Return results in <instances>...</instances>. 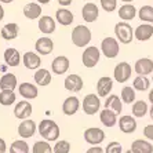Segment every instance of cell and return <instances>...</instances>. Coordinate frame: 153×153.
Listing matches in <instances>:
<instances>
[{
  "mask_svg": "<svg viewBox=\"0 0 153 153\" xmlns=\"http://www.w3.org/2000/svg\"><path fill=\"white\" fill-rule=\"evenodd\" d=\"M36 51L42 55H48V54L53 53L54 50V42L50 37H40L37 42H36Z\"/></svg>",
  "mask_w": 153,
  "mask_h": 153,
  "instance_id": "obj_18",
  "label": "cell"
},
{
  "mask_svg": "<svg viewBox=\"0 0 153 153\" xmlns=\"http://www.w3.org/2000/svg\"><path fill=\"white\" fill-rule=\"evenodd\" d=\"M36 131H37V126H36L35 121L29 120V119L28 120L21 121V124L18 126V134H19V137L24 139L33 137L36 134Z\"/></svg>",
  "mask_w": 153,
  "mask_h": 153,
  "instance_id": "obj_11",
  "label": "cell"
},
{
  "mask_svg": "<svg viewBox=\"0 0 153 153\" xmlns=\"http://www.w3.org/2000/svg\"><path fill=\"white\" fill-rule=\"evenodd\" d=\"M24 15L28 19H37L42 15V7L37 3H28L24 7Z\"/></svg>",
  "mask_w": 153,
  "mask_h": 153,
  "instance_id": "obj_29",
  "label": "cell"
},
{
  "mask_svg": "<svg viewBox=\"0 0 153 153\" xmlns=\"http://www.w3.org/2000/svg\"><path fill=\"white\" fill-rule=\"evenodd\" d=\"M105 153H123V146L119 142H116V141L109 142L108 146L105 148Z\"/></svg>",
  "mask_w": 153,
  "mask_h": 153,
  "instance_id": "obj_42",
  "label": "cell"
},
{
  "mask_svg": "<svg viewBox=\"0 0 153 153\" xmlns=\"http://www.w3.org/2000/svg\"><path fill=\"white\" fill-rule=\"evenodd\" d=\"M143 137L146 138V141H152L153 142V124H148L143 128Z\"/></svg>",
  "mask_w": 153,
  "mask_h": 153,
  "instance_id": "obj_43",
  "label": "cell"
},
{
  "mask_svg": "<svg viewBox=\"0 0 153 153\" xmlns=\"http://www.w3.org/2000/svg\"><path fill=\"white\" fill-rule=\"evenodd\" d=\"M40 4H47V3H50V0H37Z\"/></svg>",
  "mask_w": 153,
  "mask_h": 153,
  "instance_id": "obj_50",
  "label": "cell"
},
{
  "mask_svg": "<svg viewBox=\"0 0 153 153\" xmlns=\"http://www.w3.org/2000/svg\"><path fill=\"white\" fill-rule=\"evenodd\" d=\"M149 114H150V119H152V120H153V105L149 108Z\"/></svg>",
  "mask_w": 153,
  "mask_h": 153,
  "instance_id": "obj_49",
  "label": "cell"
},
{
  "mask_svg": "<svg viewBox=\"0 0 153 153\" xmlns=\"http://www.w3.org/2000/svg\"><path fill=\"white\" fill-rule=\"evenodd\" d=\"M72 43L76 47H87L90 42H91V30L85 25H77L73 30H72Z\"/></svg>",
  "mask_w": 153,
  "mask_h": 153,
  "instance_id": "obj_2",
  "label": "cell"
},
{
  "mask_svg": "<svg viewBox=\"0 0 153 153\" xmlns=\"http://www.w3.org/2000/svg\"><path fill=\"white\" fill-rule=\"evenodd\" d=\"M69 58L68 57H64V55H59V57L54 58L53 64H51V69L55 75H64L65 72L69 69Z\"/></svg>",
  "mask_w": 153,
  "mask_h": 153,
  "instance_id": "obj_15",
  "label": "cell"
},
{
  "mask_svg": "<svg viewBox=\"0 0 153 153\" xmlns=\"http://www.w3.org/2000/svg\"><path fill=\"white\" fill-rule=\"evenodd\" d=\"M101 51L106 58H116L119 51H120V44H119L116 37H105L101 43Z\"/></svg>",
  "mask_w": 153,
  "mask_h": 153,
  "instance_id": "obj_4",
  "label": "cell"
},
{
  "mask_svg": "<svg viewBox=\"0 0 153 153\" xmlns=\"http://www.w3.org/2000/svg\"><path fill=\"white\" fill-rule=\"evenodd\" d=\"M105 150L101 148V146H91L90 149H87V152L85 153H103Z\"/></svg>",
  "mask_w": 153,
  "mask_h": 153,
  "instance_id": "obj_44",
  "label": "cell"
},
{
  "mask_svg": "<svg viewBox=\"0 0 153 153\" xmlns=\"http://www.w3.org/2000/svg\"><path fill=\"white\" fill-rule=\"evenodd\" d=\"M132 116L137 119H141L143 117V116H146V113L149 112V106H148V103H146V101H135V102L132 103Z\"/></svg>",
  "mask_w": 153,
  "mask_h": 153,
  "instance_id": "obj_28",
  "label": "cell"
},
{
  "mask_svg": "<svg viewBox=\"0 0 153 153\" xmlns=\"http://www.w3.org/2000/svg\"><path fill=\"white\" fill-rule=\"evenodd\" d=\"M126 153H132V152H131V149H128V150H127V152H126Z\"/></svg>",
  "mask_w": 153,
  "mask_h": 153,
  "instance_id": "obj_53",
  "label": "cell"
},
{
  "mask_svg": "<svg viewBox=\"0 0 153 153\" xmlns=\"http://www.w3.org/2000/svg\"><path fill=\"white\" fill-rule=\"evenodd\" d=\"M55 18H57V21L59 22L61 25H64V26L71 25L72 22H73V19H75V17H73V14H72V11L65 10V8H59V10H57V13H55Z\"/></svg>",
  "mask_w": 153,
  "mask_h": 153,
  "instance_id": "obj_32",
  "label": "cell"
},
{
  "mask_svg": "<svg viewBox=\"0 0 153 153\" xmlns=\"http://www.w3.org/2000/svg\"><path fill=\"white\" fill-rule=\"evenodd\" d=\"M51 73L50 71H47V69H39V71L35 73V82L37 85L40 87H46L51 83Z\"/></svg>",
  "mask_w": 153,
  "mask_h": 153,
  "instance_id": "obj_33",
  "label": "cell"
},
{
  "mask_svg": "<svg viewBox=\"0 0 153 153\" xmlns=\"http://www.w3.org/2000/svg\"><path fill=\"white\" fill-rule=\"evenodd\" d=\"M37 131L39 134L42 135L43 139H46L47 142H54V141H57L59 138V127L55 121L53 120H48V119H44L39 123L37 126Z\"/></svg>",
  "mask_w": 153,
  "mask_h": 153,
  "instance_id": "obj_1",
  "label": "cell"
},
{
  "mask_svg": "<svg viewBox=\"0 0 153 153\" xmlns=\"http://www.w3.org/2000/svg\"><path fill=\"white\" fill-rule=\"evenodd\" d=\"M120 1H123V3H126V4H130L132 0H120Z\"/></svg>",
  "mask_w": 153,
  "mask_h": 153,
  "instance_id": "obj_52",
  "label": "cell"
},
{
  "mask_svg": "<svg viewBox=\"0 0 153 153\" xmlns=\"http://www.w3.org/2000/svg\"><path fill=\"white\" fill-rule=\"evenodd\" d=\"M17 87V77H15L14 73H6V75L1 76L0 79V88L1 91H14V88Z\"/></svg>",
  "mask_w": 153,
  "mask_h": 153,
  "instance_id": "obj_26",
  "label": "cell"
},
{
  "mask_svg": "<svg viewBox=\"0 0 153 153\" xmlns=\"http://www.w3.org/2000/svg\"><path fill=\"white\" fill-rule=\"evenodd\" d=\"M82 17L85 22H94L97 21V18L100 17V10L98 6L94 3H85L83 6L82 10Z\"/></svg>",
  "mask_w": 153,
  "mask_h": 153,
  "instance_id": "obj_14",
  "label": "cell"
},
{
  "mask_svg": "<svg viewBox=\"0 0 153 153\" xmlns=\"http://www.w3.org/2000/svg\"><path fill=\"white\" fill-rule=\"evenodd\" d=\"M3 17H4V8L1 7V4H0V21L3 19Z\"/></svg>",
  "mask_w": 153,
  "mask_h": 153,
  "instance_id": "obj_48",
  "label": "cell"
},
{
  "mask_svg": "<svg viewBox=\"0 0 153 153\" xmlns=\"http://www.w3.org/2000/svg\"><path fill=\"white\" fill-rule=\"evenodd\" d=\"M134 71L138 76H148L153 73V61L150 58H139L134 65Z\"/></svg>",
  "mask_w": 153,
  "mask_h": 153,
  "instance_id": "obj_10",
  "label": "cell"
},
{
  "mask_svg": "<svg viewBox=\"0 0 153 153\" xmlns=\"http://www.w3.org/2000/svg\"><path fill=\"white\" fill-rule=\"evenodd\" d=\"M21 97L26 98V100H35L36 97L39 95V90L36 85H33L32 83H21V85L18 87Z\"/></svg>",
  "mask_w": 153,
  "mask_h": 153,
  "instance_id": "obj_22",
  "label": "cell"
},
{
  "mask_svg": "<svg viewBox=\"0 0 153 153\" xmlns=\"http://www.w3.org/2000/svg\"><path fill=\"white\" fill-rule=\"evenodd\" d=\"M131 152L132 153H153L152 142L146 139H135L131 143Z\"/></svg>",
  "mask_w": 153,
  "mask_h": 153,
  "instance_id": "obj_21",
  "label": "cell"
},
{
  "mask_svg": "<svg viewBox=\"0 0 153 153\" xmlns=\"http://www.w3.org/2000/svg\"><path fill=\"white\" fill-rule=\"evenodd\" d=\"M82 108L84 111L85 114L88 116H93V114L98 113L101 108V101H100V97L97 94H88L83 98V102H82Z\"/></svg>",
  "mask_w": 153,
  "mask_h": 153,
  "instance_id": "obj_6",
  "label": "cell"
},
{
  "mask_svg": "<svg viewBox=\"0 0 153 153\" xmlns=\"http://www.w3.org/2000/svg\"><path fill=\"white\" fill-rule=\"evenodd\" d=\"M134 37L138 42H148L153 37V25L150 24H142V25L137 26L134 30Z\"/></svg>",
  "mask_w": 153,
  "mask_h": 153,
  "instance_id": "obj_13",
  "label": "cell"
},
{
  "mask_svg": "<svg viewBox=\"0 0 153 153\" xmlns=\"http://www.w3.org/2000/svg\"><path fill=\"white\" fill-rule=\"evenodd\" d=\"M152 82H153V76H152Z\"/></svg>",
  "mask_w": 153,
  "mask_h": 153,
  "instance_id": "obj_54",
  "label": "cell"
},
{
  "mask_svg": "<svg viewBox=\"0 0 153 153\" xmlns=\"http://www.w3.org/2000/svg\"><path fill=\"white\" fill-rule=\"evenodd\" d=\"M150 87V80L146 76H137L132 82V88L135 91H148Z\"/></svg>",
  "mask_w": 153,
  "mask_h": 153,
  "instance_id": "obj_35",
  "label": "cell"
},
{
  "mask_svg": "<svg viewBox=\"0 0 153 153\" xmlns=\"http://www.w3.org/2000/svg\"><path fill=\"white\" fill-rule=\"evenodd\" d=\"M54 153H69L71 152V143L68 141H57L55 145H54V149H53Z\"/></svg>",
  "mask_w": 153,
  "mask_h": 153,
  "instance_id": "obj_40",
  "label": "cell"
},
{
  "mask_svg": "<svg viewBox=\"0 0 153 153\" xmlns=\"http://www.w3.org/2000/svg\"><path fill=\"white\" fill-rule=\"evenodd\" d=\"M83 79L79 75H69L68 77L65 79V88L68 91H73V93H77L83 88Z\"/></svg>",
  "mask_w": 153,
  "mask_h": 153,
  "instance_id": "obj_19",
  "label": "cell"
},
{
  "mask_svg": "<svg viewBox=\"0 0 153 153\" xmlns=\"http://www.w3.org/2000/svg\"><path fill=\"white\" fill-rule=\"evenodd\" d=\"M83 137H84L85 142L90 143L91 146H100V143H102L105 139V132L98 127H90L84 130Z\"/></svg>",
  "mask_w": 153,
  "mask_h": 153,
  "instance_id": "obj_7",
  "label": "cell"
},
{
  "mask_svg": "<svg viewBox=\"0 0 153 153\" xmlns=\"http://www.w3.org/2000/svg\"><path fill=\"white\" fill-rule=\"evenodd\" d=\"M72 1H73V0H58V3H59L62 7H68V6H71Z\"/></svg>",
  "mask_w": 153,
  "mask_h": 153,
  "instance_id": "obj_46",
  "label": "cell"
},
{
  "mask_svg": "<svg viewBox=\"0 0 153 153\" xmlns=\"http://www.w3.org/2000/svg\"><path fill=\"white\" fill-rule=\"evenodd\" d=\"M114 35L119 43L123 44H130L134 39V29L131 28V25L128 22H117L114 25Z\"/></svg>",
  "mask_w": 153,
  "mask_h": 153,
  "instance_id": "obj_3",
  "label": "cell"
},
{
  "mask_svg": "<svg viewBox=\"0 0 153 153\" xmlns=\"http://www.w3.org/2000/svg\"><path fill=\"white\" fill-rule=\"evenodd\" d=\"M100 120L105 127H114L117 124V114L109 109H102L100 112Z\"/></svg>",
  "mask_w": 153,
  "mask_h": 153,
  "instance_id": "obj_23",
  "label": "cell"
},
{
  "mask_svg": "<svg viewBox=\"0 0 153 153\" xmlns=\"http://www.w3.org/2000/svg\"><path fill=\"white\" fill-rule=\"evenodd\" d=\"M15 102V94L14 91H1L0 93V105H3V106H10L13 103Z\"/></svg>",
  "mask_w": 153,
  "mask_h": 153,
  "instance_id": "obj_39",
  "label": "cell"
},
{
  "mask_svg": "<svg viewBox=\"0 0 153 153\" xmlns=\"http://www.w3.org/2000/svg\"><path fill=\"white\" fill-rule=\"evenodd\" d=\"M135 90L130 87V85H126L121 88V101L123 103H128V105H131V103L135 102Z\"/></svg>",
  "mask_w": 153,
  "mask_h": 153,
  "instance_id": "obj_36",
  "label": "cell"
},
{
  "mask_svg": "<svg viewBox=\"0 0 153 153\" xmlns=\"http://www.w3.org/2000/svg\"><path fill=\"white\" fill-rule=\"evenodd\" d=\"M79 106H80L79 98H76V97H68L64 101V103H62V112L66 116H73L79 111Z\"/></svg>",
  "mask_w": 153,
  "mask_h": 153,
  "instance_id": "obj_17",
  "label": "cell"
},
{
  "mask_svg": "<svg viewBox=\"0 0 153 153\" xmlns=\"http://www.w3.org/2000/svg\"><path fill=\"white\" fill-rule=\"evenodd\" d=\"M105 109H109V111L114 112L116 114H120L121 111H123V101L121 98H119L117 95H109L105 101Z\"/></svg>",
  "mask_w": 153,
  "mask_h": 153,
  "instance_id": "obj_20",
  "label": "cell"
},
{
  "mask_svg": "<svg viewBox=\"0 0 153 153\" xmlns=\"http://www.w3.org/2000/svg\"><path fill=\"white\" fill-rule=\"evenodd\" d=\"M101 7L106 13H112L117 7V0H101Z\"/></svg>",
  "mask_w": 153,
  "mask_h": 153,
  "instance_id": "obj_41",
  "label": "cell"
},
{
  "mask_svg": "<svg viewBox=\"0 0 153 153\" xmlns=\"http://www.w3.org/2000/svg\"><path fill=\"white\" fill-rule=\"evenodd\" d=\"M29 145L28 142L22 141V139H18L14 141L10 146V153H29Z\"/></svg>",
  "mask_w": 153,
  "mask_h": 153,
  "instance_id": "obj_37",
  "label": "cell"
},
{
  "mask_svg": "<svg viewBox=\"0 0 153 153\" xmlns=\"http://www.w3.org/2000/svg\"><path fill=\"white\" fill-rule=\"evenodd\" d=\"M4 61L10 66H18L21 62V55L17 48H7L4 51Z\"/></svg>",
  "mask_w": 153,
  "mask_h": 153,
  "instance_id": "obj_31",
  "label": "cell"
},
{
  "mask_svg": "<svg viewBox=\"0 0 153 153\" xmlns=\"http://www.w3.org/2000/svg\"><path fill=\"white\" fill-rule=\"evenodd\" d=\"M135 15H137V8L132 4H123L119 8V17H120V19H123V22L132 21L135 18Z\"/></svg>",
  "mask_w": 153,
  "mask_h": 153,
  "instance_id": "obj_27",
  "label": "cell"
},
{
  "mask_svg": "<svg viewBox=\"0 0 153 153\" xmlns=\"http://www.w3.org/2000/svg\"><path fill=\"white\" fill-rule=\"evenodd\" d=\"M138 17L141 21H143L145 24H153V6H142L138 10Z\"/></svg>",
  "mask_w": 153,
  "mask_h": 153,
  "instance_id": "obj_34",
  "label": "cell"
},
{
  "mask_svg": "<svg viewBox=\"0 0 153 153\" xmlns=\"http://www.w3.org/2000/svg\"><path fill=\"white\" fill-rule=\"evenodd\" d=\"M39 29H40V32L47 33V35L54 33V30H55V21H54V18H51L50 15H43V17H40Z\"/></svg>",
  "mask_w": 153,
  "mask_h": 153,
  "instance_id": "obj_24",
  "label": "cell"
},
{
  "mask_svg": "<svg viewBox=\"0 0 153 153\" xmlns=\"http://www.w3.org/2000/svg\"><path fill=\"white\" fill-rule=\"evenodd\" d=\"M113 88V80L109 76H102L97 83V91L98 97H108Z\"/></svg>",
  "mask_w": 153,
  "mask_h": 153,
  "instance_id": "obj_16",
  "label": "cell"
},
{
  "mask_svg": "<svg viewBox=\"0 0 153 153\" xmlns=\"http://www.w3.org/2000/svg\"><path fill=\"white\" fill-rule=\"evenodd\" d=\"M18 32H19V28H18L17 24H7V25H4L1 28L0 35L4 40H14L17 39Z\"/></svg>",
  "mask_w": 153,
  "mask_h": 153,
  "instance_id": "obj_30",
  "label": "cell"
},
{
  "mask_svg": "<svg viewBox=\"0 0 153 153\" xmlns=\"http://www.w3.org/2000/svg\"><path fill=\"white\" fill-rule=\"evenodd\" d=\"M100 58H101V51L95 46L87 47L82 54V62L85 68H94L100 62Z\"/></svg>",
  "mask_w": 153,
  "mask_h": 153,
  "instance_id": "obj_5",
  "label": "cell"
},
{
  "mask_svg": "<svg viewBox=\"0 0 153 153\" xmlns=\"http://www.w3.org/2000/svg\"><path fill=\"white\" fill-rule=\"evenodd\" d=\"M131 65L123 61L120 64H117L114 66V71H113V76H114V80L117 83H126L128 82V79L131 77Z\"/></svg>",
  "mask_w": 153,
  "mask_h": 153,
  "instance_id": "obj_8",
  "label": "cell"
},
{
  "mask_svg": "<svg viewBox=\"0 0 153 153\" xmlns=\"http://www.w3.org/2000/svg\"><path fill=\"white\" fill-rule=\"evenodd\" d=\"M1 3H6V4H10V3H13L14 0H0Z\"/></svg>",
  "mask_w": 153,
  "mask_h": 153,
  "instance_id": "obj_51",
  "label": "cell"
},
{
  "mask_svg": "<svg viewBox=\"0 0 153 153\" xmlns=\"http://www.w3.org/2000/svg\"><path fill=\"white\" fill-rule=\"evenodd\" d=\"M7 150V145H6V141L3 138H0V153H6Z\"/></svg>",
  "mask_w": 153,
  "mask_h": 153,
  "instance_id": "obj_45",
  "label": "cell"
},
{
  "mask_svg": "<svg viewBox=\"0 0 153 153\" xmlns=\"http://www.w3.org/2000/svg\"><path fill=\"white\" fill-rule=\"evenodd\" d=\"M32 114V105L28 101H21L18 102L14 108V116L19 120H28Z\"/></svg>",
  "mask_w": 153,
  "mask_h": 153,
  "instance_id": "obj_12",
  "label": "cell"
},
{
  "mask_svg": "<svg viewBox=\"0 0 153 153\" xmlns=\"http://www.w3.org/2000/svg\"><path fill=\"white\" fill-rule=\"evenodd\" d=\"M148 100H149V102L153 105V88L149 91V95H148Z\"/></svg>",
  "mask_w": 153,
  "mask_h": 153,
  "instance_id": "obj_47",
  "label": "cell"
},
{
  "mask_svg": "<svg viewBox=\"0 0 153 153\" xmlns=\"http://www.w3.org/2000/svg\"><path fill=\"white\" fill-rule=\"evenodd\" d=\"M119 127H120V131H123L124 134H132V132L137 131V120L134 116H130V114H124V116H120V120L117 121Z\"/></svg>",
  "mask_w": 153,
  "mask_h": 153,
  "instance_id": "obj_9",
  "label": "cell"
},
{
  "mask_svg": "<svg viewBox=\"0 0 153 153\" xmlns=\"http://www.w3.org/2000/svg\"><path fill=\"white\" fill-rule=\"evenodd\" d=\"M32 153H54L51 145L47 141H37L32 148Z\"/></svg>",
  "mask_w": 153,
  "mask_h": 153,
  "instance_id": "obj_38",
  "label": "cell"
},
{
  "mask_svg": "<svg viewBox=\"0 0 153 153\" xmlns=\"http://www.w3.org/2000/svg\"><path fill=\"white\" fill-rule=\"evenodd\" d=\"M22 61H24V65H25L28 69H30V71H32V69H37L40 66V64H42L40 57L37 54L32 53V51H28V53L24 54Z\"/></svg>",
  "mask_w": 153,
  "mask_h": 153,
  "instance_id": "obj_25",
  "label": "cell"
}]
</instances>
